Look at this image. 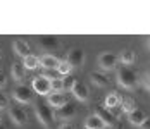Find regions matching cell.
<instances>
[{"label": "cell", "instance_id": "obj_16", "mask_svg": "<svg viewBox=\"0 0 150 129\" xmlns=\"http://www.w3.org/2000/svg\"><path fill=\"white\" fill-rule=\"evenodd\" d=\"M12 48H14L16 55H19V57H28L30 55V45L24 42V40H16L12 43Z\"/></svg>", "mask_w": 150, "mask_h": 129}, {"label": "cell", "instance_id": "obj_10", "mask_svg": "<svg viewBox=\"0 0 150 129\" xmlns=\"http://www.w3.org/2000/svg\"><path fill=\"white\" fill-rule=\"evenodd\" d=\"M73 93H74V97L78 98L79 102H86L90 98V91H88V86L85 85V83H81V81H76L74 88L71 90Z\"/></svg>", "mask_w": 150, "mask_h": 129}, {"label": "cell", "instance_id": "obj_27", "mask_svg": "<svg viewBox=\"0 0 150 129\" xmlns=\"http://www.w3.org/2000/svg\"><path fill=\"white\" fill-rule=\"evenodd\" d=\"M4 109H9V98L5 93L0 91V110H4Z\"/></svg>", "mask_w": 150, "mask_h": 129}, {"label": "cell", "instance_id": "obj_23", "mask_svg": "<svg viewBox=\"0 0 150 129\" xmlns=\"http://www.w3.org/2000/svg\"><path fill=\"white\" fill-rule=\"evenodd\" d=\"M71 71H73V67L69 66V62H67V60H60V62H59V67H57V72H59V74H62V76H69V74H71Z\"/></svg>", "mask_w": 150, "mask_h": 129}, {"label": "cell", "instance_id": "obj_14", "mask_svg": "<svg viewBox=\"0 0 150 129\" xmlns=\"http://www.w3.org/2000/svg\"><path fill=\"white\" fill-rule=\"evenodd\" d=\"M145 119H147V114H145L142 109H136V107L129 112V114H128V121H129L133 126H140Z\"/></svg>", "mask_w": 150, "mask_h": 129}, {"label": "cell", "instance_id": "obj_21", "mask_svg": "<svg viewBox=\"0 0 150 129\" xmlns=\"http://www.w3.org/2000/svg\"><path fill=\"white\" fill-rule=\"evenodd\" d=\"M23 66H24V69H36L38 66H40V59L36 57V55H28V57H24L23 60Z\"/></svg>", "mask_w": 150, "mask_h": 129}, {"label": "cell", "instance_id": "obj_5", "mask_svg": "<svg viewBox=\"0 0 150 129\" xmlns=\"http://www.w3.org/2000/svg\"><path fill=\"white\" fill-rule=\"evenodd\" d=\"M98 66H100V69H104V71H112V69H116V66H117V55H114L112 52H104V54H100V55H98Z\"/></svg>", "mask_w": 150, "mask_h": 129}, {"label": "cell", "instance_id": "obj_9", "mask_svg": "<svg viewBox=\"0 0 150 129\" xmlns=\"http://www.w3.org/2000/svg\"><path fill=\"white\" fill-rule=\"evenodd\" d=\"M38 45L47 50V52H52V50H57L59 48V40L55 38V36H40L38 38Z\"/></svg>", "mask_w": 150, "mask_h": 129}, {"label": "cell", "instance_id": "obj_1", "mask_svg": "<svg viewBox=\"0 0 150 129\" xmlns=\"http://www.w3.org/2000/svg\"><path fill=\"white\" fill-rule=\"evenodd\" d=\"M35 115L38 119V122L43 126L45 129H52L54 128V112L52 107L48 103H42V102H35Z\"/></svg>", "mask_w": 150, "mask_h": 129}, {"label": "cell", "instance_id": "obj_19", "mask_svg": "<svg viewBox=\"0 0 150 129\" xmlns=\"http://www.w3.org/2000/svg\"><path fill=\"white\" fill-rule=\"evenodd\" d=\"M135 52L131 50V48H124V50H121L119 57H117V60H121V64L122 66H129V64H133L135 62Z\"/></svg>", "mask_w": 150, "mask_h": 129}, {"label": "cell", "instance_id": "obj_6", "mask_svg": "<svg viewBox=\"0 0 150 129\" xmlns=\"http://www.w3.org/2000/svg\"><path fill=\"white\" fill-rule=\"evenodd\" d=\"M33 90H35L36 93H40V95H50V93H52L50 79L43 78L42 74H40V76H36V78L33 79Z\"/></svg>", "mask_w": 150, "mask_h": 129}, {"label": "cell", "instance_id": "obj_4", "mask_svg": "<svg viewBox=\"0 0 150 129\" xmlns=\"http://www.w3.org/2000/svg\"><path fill=\"white\" fill-rule=\"evenodd\" d=\"M66 60L69 62L71 67H81L85 64V52H83V48H79V47L71 48L67 52V59Z\"/></svg>", "mask_w": 150, "mask_h": 129}, {"label": "cell", "instance_id": "obj_3", "mask_svg": "<svg viewBox=\"0 0 150 129\" xmlns=\"http://www.w3.org/2000/svg\"><path fill=\"white\" fill-rule=\"evenodd\" d=\"M12 95L19 103H33L35 102V93H33V90L30 86L26 85H17L12 90Z\"/></svg>", "mask_w": 150, "mask_h": 129}, {"label": "cell", "instance_id": "obj_34", "mask_svg": "<svg viewBox=\"0 0 150 129\" xmlns=\"http://www.w3.org/2000/svg\"><path fill=\"white\" fill-rule=\"evenodd\" d=\"M0 66H2V62H0Z\"/></svg>", "mask_w": 150, "mask_h": 129}, {"label": "cell", "instance_id": "obj_11", "mask_svg": "<svg viewBox=\"0 0 150 129\" xmlns=\"http://www.w3.org/2000/svg\"><path fill=\"white\" fill-rule=\"evenodd\" d=\"M95 114L100 117V121L104 122L105 126H109V128H112L114 124H116V115L112 114L110 110H107L105 107H100V109H97V112Z\"/></svg>", "mask_w": 150, "mask_h": 129}, {"label": "cell", "instance_id": "obj_28", "mask_svg": "<svg viewBox=\"0 0 150 129\" xmlns=\"http://www.w3.org/2000/svg\"><path fill=\"white\" fill-rule=\"evenodd\" d=\"M138 129H150V117H147V119L138 126Z\"/></svg>", "mask_w": 150, "mask_h": 129}, {"label": "cell", "instance_id": "obj_2", "mask_svg": "<svg viewBox=\"0 0 150 129\" xmlns=\"http://www.w3.org/2000/svg\"><path fill=\"white\" fill-rule=\"evenodd\" d=\"M117 83H119V86L126 88V90H135L136 83H138L136 72L128 66H121L117 69Z\"/></svg>", "mask_w": 150, "mask_h": 129}, {"label": "cell", "instance_id": "obj_12", "mask_svg": "<svg viewBox=\"0 0 150 129\" xmlns=\"http://www.w3.org/2000/svg\"><path fill=\"white\" fill-rule=\"evenodd\" d=\"M47 103H48L50 107H55V110H57L60 107H64L66 103H69V100H67V97H66L64 93H50Z\"/></svg>", "mask_w": 150, "mask_h": 129}, {"label": "cell", "instance_id": "obj_24", "mask_svg": "<svg viewBox=\"0 0 150 129\" xmlns=\"http://www.w3.org/2000/svg\"><path fill=\"white\" fill-rule=\"evenodd\" d=\"M62 85H64V90H73L74 88V85H76V78L73 76V74H69V76H64L62 78Z\"/></svg>", "mask_w": 150, "mask_h": 129}, {"label": "cell", "instance_id": "obj_15", "mask_svg": "<svg viewBox=\"0 0 150 129\" xmlns=\"http://www.w3.org/2000/svg\"><path fill=\"white\" fill-rule=\"evenodd\" d=\"M59 59L55 57V55H50V54H47V55H43V57L40 59V66L43 67V69H57L59 67Z\"/></svg>", "mask_w": 150, "mask_h": 129}, {"label": "cell", "instance_id": "obj_33", "mask_svg": "<svg viewBox=\"0 0 150 129\" xmlns=\"http://www.w3.org/2000/svg\"><path fill=\"white\" fill-rule=\"evenodd\" d=\"M0 57H2V52H0Z\"/></svg>", "mask_w": 150, "mask_h": 129}, {"label": "cell", "instance_id": "obj_8", "mask_svg": "<svg viewBox=\"0 0 150 129\" xmlns=\"http://www.w3.org/2000/svg\"><path fill=\"white\" fill-rule=\"evenodd\" d=\"M74 115H76V107L73 105V103H66L64 107H60V109L55 110L54 117H57V119H60V121H71Z\"/></svg>", "mask_w": 150, "mask_h": 129}, {"label": "cell", "instance_id": "obj_17", "mask_svg": "<svg viewBox=\"0 0 150 129\" xmlns=\"http://www.w3.org/2000/svg\"><path fill=\"white\" fill-rule=\"evenodd\" d=\"M85 128L86 129H105V124L100 121V117L97 114H91L85 121Z\"/></svg>", "mask_w": 150, "mask_h": 129}, {"label": "cell", "instance_id": "obj_26", "mask_svg": "<svg viewBox=\"0 0 150 129\" xmlns=\"http://www.w3.org/2000/svg\"><path fill=\"white\" fill-rule=\"evenodd\" d=\"M142 83H143V86H145V90H149L150 91V67L145 71L143 78H142Z\"/></svg>", "mask_w": 150, "mask_h": 129}, {"label": "cell", "instance_id": "obj_30", "mask_svg": "<svg viewBox=\"0 0 150 129\" xmlns=\"http://www.w3.org/2000/svg\"><path fill=\"white\" fill-rule=\"evenodd\" d=\"M59 129H76V128H74V124H71V122H64Z\"/></svg>", "mask_w": 150, "mask_h": 129}, {"label": "cell", "instance_id": "obj_18", "mask_svg": "<svg viewBox=\"0 0 150 129\" xmlns=\"http://www.w3.org/2000/svg\"><path fill=\"white\" fill-rule=\"evenodd\" d=\"M90 79H91V83H93L95 86H98V88H105V86L109 85V78L105 76L104 72L93 71L90 74Z\"/></svg>", "mask_w": 150, "mask_h": 129}, {"label": "cell", "instance_id": "obj_20", "mask_svg": "<svg viewBox=\"0 0 150 129\" xmlns=\"http://www.w3.org/2000/svg\"><path fill=\"white\" fill-rule=\"evenodd\" d=\"M119 102H121L119 93H117V91H110V93L105 97V109H107V110H112V109H116V107L119 105Z\"/></svg>", "mask_w": 150, "mask_h": 129}, {"label": "cell", "instance_id": "obj_7", "mask_svg": "<svg viewBox=\"0 0 150 129\" xmlns=\"http://www.w3.org/2000/svg\"><path fill=\"white\" fill-rule=\"evenodd\" d=\"M9 117L16 126H24L28 122V115L21 107H9Z\"/></svg>", "mask_w": 150, "mask_h": 129}, {"label": "cell", "instance_id": "obj_32", "mask_svg": "<svg viewBox=\"0 0 150 129\" xmlns=\"http://www.w3.org/2000/svg\"><path fill=\"white\" fill-rule=\"evenodd\" d=\"M147 45H149V48H150V36L147 38Z\"/></svg>", "mask_w": 150, "mask_h": 129}, {"label": "cell", "instance_id": "obj_22", "mask_svg": "<svg viewBox=\"0 0 150 129\" xmlns=\"http://www.w3.org/2000/svg\"><path fill=\"white\" fill-rule=\"evenodd\" d=\"M119 103H121V110L126 112V114H129V112L135 109V100H133V98H122Z\"/></svg>", "mask_w": 150, "mask_h": 129}, {"label": "cell", "instance_id": "obj_29", "mask_svg": "<svg viewBox=\"0 0 150 129\" xmlns=\"http://www.w3.org/2000/svg\"><path fill=\"white\" fill-rule=\"evenodd\" d=\"M7 85V78H5V74L0 71V88H4V86Z\"/></svg>", "mask_w": 150, "mask_h": 129}, {"label": "cell", "instance_id": "obj_25", "mask_svg": "<svg viewBox=\"0 0 150 129\" xmlns=\"http://www.w3.org/2000/svg\"><path fill=\"white\" fill-rule=\"evenodd\" d=\"M50 88L54 93H62L64 91V85H62V78H55L50 81Z\"/></svg>", "mask_w": 150, "mask_h": 129}, {"label": "cell", "instance_id": "obj_31", "mask_svg": "<svg viewBox=\"0 0 150 129\" xmlns=\"http://www.w3.org/2000/svg\"><path fill=\"white\" fill-rule=\"evenodd\" d=\"M0 129H7V126H5V124H2V122H0Z\"/></svg>", "mask_w": 150, "mask_h": 129}, {"label": "cell", "instance_id": "obj_13", "mask_svg": "<svg viewBox=\"0 0 150 129\" xmlns=\"http://www.w3.org/2000/svg\"><path fill=\"white\" fill-rule=\"evenodd\" d=\"M11 76H12L14 81L21 83V81L24 79V76H26V69H24V66L19 64V62H12V66H11Z\"/></svg>", "mask_w": 150, "mask_h": 129}, {"label": "cell", "instance_id": "obj_35", "mask_svg": "<svg viewBox=\"0 0 150 129\" xmlns=\"http://www.w3.org/2000/svg\"><path fill=\"white\" fill-rule=\"evenodd\" d=\"M0 121H2V117H0Z\"/></svg>", "mask_w": 150, "mask_h": 129}]
</instances>
